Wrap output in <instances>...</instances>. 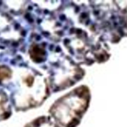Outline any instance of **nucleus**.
<instances>
[{
    "label": "nucleus",
    "instance_id": "nucleus-1",
    "mask_svg": "<svg viewBox=\"0 0 127 127\" xmlns=\"http://www.w3.org/2000/svg\"><path fill=\"white\" fill-rule=\"evenodd\" d=\"M10 76V71L4 67H0V80Z\"/></svg>",
    "mask_w": 127,
    "mask_h": 127
}]
</instances>
